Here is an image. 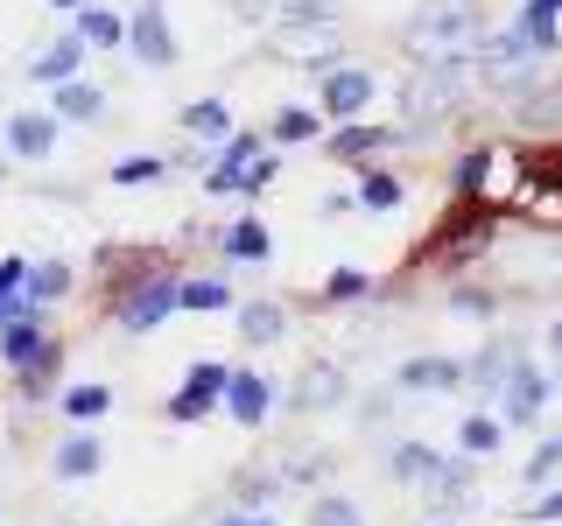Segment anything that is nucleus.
Listing matches in <instances>:
<instances>
[{"instance_id": "1", "label": "nucleus", "mask_w": 562, "mask_h": 526, "mask_svg": "<svg viewBox=\"0 0 562 526\" xmlns=\"http://www.w3.org/2000/svg\"><path fill=\"white\" fill-rule=\"evenodd\" d=\"M479 49H485L479 0H422L408 14V57L415 64H471Z\"/></svg>"}, {"instance_id": "2", "label": "nucleus", "mask_w": 562, "mask_h": 526, "mask_svg": "<svg viewBox=\"0 0 562 526\" xmlns=\"http://www.w3.org/2000/svg\"><path fill=\"white\" fill-rule=\"evenodd\" d=\"M57 351H64V344L43 330V316H35V309H29V316H14V323L0 330V358L22 373L29 393H43V386H49V373H57Z\"/></svg>"}, {"instance_id": "3", "label": "nucleus", "mask_w": 562, "mask_h": 526, "mask_svg": "<svg viewBox=\"0 0 562 526\" xmlns=\"http://www.w3.org/2000/svg\"><path fill=\"white\" fill-rule=\"evenodd\" d=\"M338 14H289L281 28H268V49L274 57H295V64H338Z\"/></svg>"}, {"instance_id": "4", "label": "nucleus", "mask_w": 562, "mask_h": 526, "mask_svg": "<svg viewBox=\"0 0 562 526\" xmlns=\"http://www.w3.org/2000/svg\"><path fill=\"white\" fill-rule=\"evenodd\" d=\"M176 309H183V281H176V274H148L140 288H127L113 302V323L127 330V338H148V330L162 323V316H176Z\"/></svg>"}, {"instance_id": "5", "label": "nucleus", "mask_w": 562, "mask_h": 526, "mask_svg": "<svg viewBox=\"0 0 562 526\" xmlns=\"http://www.w3.org/2000/svg\"><path fill=\"white\" fill-rule=\"evenodd\" d=\"M541 408H549V373L514 351V365H506V379H499V421L506 428H535Z\"/></svg>"}, {"instance_id": "6", "label": "nucleus", "mask_w": 562, "mask_h": 526, "mask_svg": "<svg viewBox=\"0 0 562 526\" xmlns=\"http://www.w3.org/2000/svg\"><path fill=\"white\" fill-rule=\"evenodd\" d=\"M225 379H233L225 365L198 358V365H190V379L169 393V408H162V414H169V421H204L211 408H225Z\"/></svg>"}, {"instance_id": "7", "label": "nucleus", "mask_w": 562, "mask_h": 526, "mask_svg": "<svg viewBox=\"0 0 562 526\" xmlns=\"http://www.w3.org/2000/svg\"><path fill=\"white\" fill-rule=\"evenodd\" d=\"M127 57H140L148 70H169L176 64V35H169L162 0H140V14H127Z\"/></svg>"}, {"instance_id": "8", "label": "nucleus", "mask_w": 562, "mask_h": 526, "mask_svg": "<svg viewBox=\"0 0 562 526\" xmlns=\"http://www.w3.org/2000/svg\"><path fill=\"white\" fill-rule=\"evenodd\" d=\"M366 105H373V70L330 64V70H324V119H359Z\"/></svg>"}, {"instance_id": "9", "label": "nucleus", "mask_w": 562, "mask_h": 526, "mask_svg": "<svg viewBox=\"0 0 562 526\" xmlns=\"http://www.w3.org/2000/svg\"><path fill=\"white\" fill-rule=\"evenodd\" d=\"M85 57H92V43H85L78 28H64L57 43H49L43 57L29 64V78H35V84H70V78H85Z\"/></svg>"}, {"instance_id": "10", "label": "nucleus", "mask_w": 562, "mask_h": 526, "mask_svg": "<svg viewBox=\"0 0 562 526\" xmlns=\"http://www.w3.org/2000/svg\"><path fill=\"white\" fill-rule=\"evenodd\" d=\"M268 408H274V386L239 365V373L225 379V414H233L239 428H260V421H268Z\"/></svg>"}, {"instance_id": "11", "label": "nucleus", "mask_w": 562, "mask_h": 526, "mask_svg": "<svg viewBox=\"0 0 562 526\" xmlns=\"http://www.w3.org/2000/svg\"><path fill=\"white\" fill-rule=\"evenodd\" d=\"M274 140L268 134H233L225 140V155H218V169H211V197H239V175H246V162H254V155H268Z\"/></svg>"}, {"instance_id": "12", "label": "nucleus", "mask_w": 562, "mask_h": 526, "mask_svg": "<svg viewBox=\"0 0 562 526\" xmlns=\"http://www.w3.org/2000/svg\"><path fill=\"white\" fill-rule=\"evenodd\" d=\"M57 127H64L57 113H14L8 119V155L14 162H43V155L57 148Z\"/></svg>"}, {"instance_id": "13", "label": "nucleus", "mask_w": 562, "mask_h": 526, "mask_svg": "<svg viewBox=\"0 0 562 526\" xmlns=\"http://www.w3.org/2000/svg\"><path fill=\"white\" fill-rule=\"evenodd\" d=\"M49 113L70 119V127H92V119L105 113V92L99 84H85V78H70V84H49Z\"/></svg>"}, {"instance_id": "14", "label": "nucleus", "mask_w": 562, "mask_h": 526, "mask_svg": "<svg viewBox=\"0 0 562 526\" xmlns=\"http://www.w3.org/2000/svg\"><path fill=\"white\" fill-rule=\"evenodd\" d=\"M183 134H190V140H211V148H225V140H233V105H225V99H190V105H183Z\"/></svg>"}, {"instance_id": "15", "label": "nucleus", "mask_w": 562, "mask_h": 526, "mask_svg": "<svg viewBox=\"0 0 562 526\" xmlns=\"http://www.w3.org/2000/svg\"><path fill=\"white\" fill-rule=\"evenodd\" d=\"M450 386H464L457 358H408L401 365V393H450Z\"/></svg>"}, {"instance_id": "16", "label": "nucleus", "mask_w": 562, "mask_h": 526, "mask_svg": "<svg viewBox=\"0 0 562 526\" xmlns=\"http://www.w3.org/2000/svg\"><path fill=\"white\" fill-rule=\"evenodd\" d=\"M436 470H443V456H436L429 443H401L394 456H386V478H394V484H415V491H429Z\"/></svg>"}, {"instance_id": "17", "label": "nucleus", "mask_w": 562, "mask_h": 526, "mask_svg": "<svg viewBox=\"0 0 562 526\" xmlns=\"http://www.w3.org/2000/svg\"><path fill=\"white\" fill-rule=\"evenodd\" d=\"M70 28H78L92 49H127V22H120L113 8H99V0H85V8L70 14Z\"/></svg>"}, {"instance_id": "18", "label": "nucleus", "mask_w": 562, "mask_h": 526, "mask_svg": "<svg viewBox=\"0 0 562 526\" xmlns=\"http://www.w3.org/2000/svg\"><path fill=\"white\" fill-rule=\"evenodd\" d=\"M555 14H562V0H520V22H514V35L527 49H541V57H549V49L562 43L555 35Z\"/></svg>"}, {"instance_id": "19", "label": "nucleus", "mask_w": 562, "mask_h": 526, "mask_svg": "<svg viewBox=\"0 0 562 526\" xmlns=\"http://www.w3.org/2000/svg\"><path fill=\"white\" fill-rule=\"evenodd\" d=\"M316 134H324V113H316V105H281V113H274V127H268L274 148H310Z\"/></svg>"}, {"instance_id": "20", "label": "nucleus", "mask_w": 562, "mask_h": 526, "mask_svg": "<svg viewBox=\"0 0 562 526\" xmlns=\"http://www.w3.org/2000/svg\"><path fill=\"white\" fill-rule=\"evenodd\" d=\"M99 464H105V449L92 443V435H64V443H57V478H64V484L99 478Z\"/></svg>"}, {"instance_id": "21", "label": "nucleus", "mask_w": 562, "mask_h": 526, "mask_svg": "<svg viewBox=\"0 0 562 526\" xmlns=\"http://www.w3.org/2000/svg\"><path fill=\"white\" fill-rule=\"evenodd\" d=\"M239 338L246 344H281V338H289V316H281V302H239Z\"/></svg>"}, {"instance_id": "22", "label": "nucleus", "mask_w": 562, "mask_h": 526, "mask_svg": "<svg viewBox=\"0 0 562 526\" xmlns=\"http://www.w3.org/2000/svg\"><path fill=\"white\" fill-rule=\"evenodd\" d=\"M345 400V373L338 365H310L303 379H295V408H338Z\"/></svg>"}, {"instance_id": "23", "label": "nucleus", "mask_w": 562, "mask_h": 526, "mask_svg": "<svg viewBox=\"0 0 562 526\" xmlns=\"http://www.w3.org/2000/svg\"><path fill=\"white\" fill-rule=\"evenodd\" d=\"M268 253H274V239H268V225H260V218L225 225V260H246V267H260Z\"/></svg>"}, {"instance_id": "24", "label": "nucleus", "mask_w": 562, "mask_h": 526, "mask_svg": "<svg viewBox=\"0 0 562 526\" xmlns=\"http://www.w3.org/2000/svg\"><path fill=\"white\" fill-rule=\"evenodd\" d=\"M64 421H78V428H92V421L113 408V386H99V379H85V386H64Z\"/></svg>"}, {"instance_id": "25", "label": "nucleus", "mask_w": 562, "mask_h": 526, "mask_svg": "<svg viewBox=\"0 0 562 526\" xmlns=\"http://www.w3.org/2000/svg\"><path fill=\"white\" fill-rule=\"evenodd\" d=\"M70 281H78V274H70V260H43V267H29V302L35 309H49V302H64V295H70Z\"/></svg>"}, {"instance_id": "26", "label": "nucleus", "mask_w": 562, "mask_h": 526, "mask_svg": "<svg viewBox=\"0 0 562 526\" xmlns=\"http://www.w3.org/2000/svg\"><path fill=\"white\" fill-rule=\"evenodd\" d=\"M359 204L366 210H401V204H408V183H401V175H386V169H366L359 175Z\"/></svg>"}, {"instance_id": "27", "label": "nucleus", "mask_w": 562, "mask_h": 526, "mask_svg": "<svg viewBox=\"0 0 562 526\" xmlns=\"http://www.w3.org/2000/svg\"><path fill=\"white\" fill-rule=\"evenodd\" d=\"M457 443H464L471 456H492V449L506 443V421H492V414H464V421H457Z\"/></svg>"}, {"instance_id": "28", "label": "nucleus", "mask_w": 562, "mask_h": 526, "mask_svg": "<svg viewBox=\"0 0 562 526\" xmlns=\"http://www.w3.org/2000/svg\"><path fill=\"white\" fill-rule=\"evenodd\" d=\"M183 309L190 316H225L233 309V288H225V281H183Z\"/></svg>"}, {"instance_id": "29", "label": "nucleus", "mask_w": 562, "mask_h": 526, "mask_svg": "<svg viewBox=\"0 0 562 526\" xmlns=\"http://www.w3.org/2000/svg\"><path fill=\"white\" fill-rule=\"evenodd\" d=\"M485 169H492V148H471L464 162L450 169V190L457 197H485Z\"/></svg>"}, {"instance_id": "30", "label": "nucleus", "mask_w": 562, "mask_h": 526, "mask_svg": "<svg viewBox=\"0 0 562 526\" xmlns=\"http://www.w3.org/2000/svg\"><path fill=\"white\" fill-rule=\"evenodd\" d=\"M506 365H514V351H506V344H485L479 358L464 365V386H499V379H506Z\"/></svg>"}, {"instance_id": "31", "label": "nucleus", "mask_w": 562, "mask_h": 526, "mask_svg": "<svg viewBox=\"0 0 562 526\" xmlns=\"http://www.w3.org/2000/svg\"><path fill=\"white\" fill-rule=\"evenodd\" d=\"M310 526H366V513L351 499H338V491H324V499L310 505Z\"/></svg>"}, {"instance_id": "32", "label": "nucleus", "mask_w": 562, "mask_h": 526, "mask_svg": "<svg viewBox=\"0 0 562 526\" xmlns=\"http://www.w3.org/2000/svg\"><path fill=\"white\" fill-rule=\"evenodd\" d=\"M162 169H169L162 155H127V162H113V183H120V190H140V183H155Z\"/></svg>"}, {"instance_id": "33", "label": "nucleus", "mask_w": 562, "mask_h": 526, "mask_svg": "<svg viewBox=\"0 0 562 526\" xmlns=\"http://www.w3.org/2000/svg\"><path fill=\"white\" fill-rule=\"evenodd\" d=\"M359 295H373V274H359V267H338L324 281V302H359Z\"/></svg>"}, {"instance_id": "34", "label": "nucleus", "mask_w": 562, "mask_h": 526, "mask_svg": "<svg viewBox=\"0 0 562 526\" xmlns=\"http://www.w3.org/2000/svg\"><path fill=\"white\" fill-rule=\"evenodd\" d=\"M471 478H479V470H471V464H443V470H436V499H443V505H457V499H471Z\"/></svg>"}, {"instance_id": "35", "label": "nucleus", "mask_w": 562, "mask_h": 526, "mask_svg": "<svg viewBox=\"0 0 562 526\" xmlns=\"http://www.w3.org/2000/svg\"><path fill=\"white\" fill-rule=\"evenodd\" d=\"M555 470H562V435H549V443L535 449V464H527V484H549Z\"/></svg>"}, {"instance_id": "36", "label": "nucleus", "mask_w": 562, "mask_h": 526, "mask_svg": "<svg viewBox=\"0 0 562 526\" xmlns=\"http://www.w3.org/2000/svg\"><path fill=\"white\" fill-rule=\"evenodd\" d=\"M268 183H274V148L246 162V175H239V197H260V190H268Z\"/></svg>"}, {"instance_id": "37", "label": "nucleus", "mask_w": 562, "mask_h": 526, "mask_svg": "<svg viewBox=\"0 0 562 526\" xmlns=\"http://www.w3.org/2000/svg\"><path fill=\"white\" fill-rule=\"evenodd\" d=\"M281 478H289V484H316V478H330V464H324V456H303V464H295V456H289V470H281Z\"/></svg>"}, {"instance_id": "38", "label": "nucleus", "mask_w": 562, "mask_h": 526, "mask_svg": "<svg viewBox=\"0 0 562 526\" xmlns=\"http://www.w3.org/2000/svg\"><path fill=\"white\" fill-rule=\"evenodd\" d=\"M22 288H29V260L8 253V260H0V295H22Z\"/></svg>"}, {"instance_id": "39", "label": "nucleus", "mask_w": 562, "mask_h": 526, "mask_svg": "<svg viewBox=\"0 0 562 526\" xmlns=\"http://www.w3.org/2000/svg\"><path fill=\"white\" fill-rule=\"evenodd\" d=\"M450 309H457V316H492L499 302H492L485 288H464V295H450Z\"/></svg>"}, {"instance_id": "40", "label": "nucleus", "mask_w": 562, "mask_h": 526, "mask_svg": "<svg viewBox=\"0 0 562 526\" xmlns=\"http://www.w3.org/2000/svg\"><path fill=\"white\" fill-rule=\"evenodd\" d=\"M527 519H535V526H549V519H562V491H549V499H541V505H535V513H527Z\"/></svg>"}, {"instance_id": "41", "label": "nucleus", "mask_w": 562, "mask_h": 526, "mask_svg": "<svg viewBox=\"0 0 562 526\" xmlns=\"http://www.w3.org/2000/svg\"><path fill=\"white\" fill-rule=\"evenodd\" d=\"M233 8H239V22H268V8H274V0H233Z\"/></svg>"}, {"instance_id": "42", "label": "nucleus", "mask_w": 562, "mask_h": 526, "mask_svg": "<svg viewBox=\"0 0 562 526\" xmlns=\"http://www.w3.org/2000/svg\"><path fill=\"white\" fill-rule=\"evenodd\" d=\"M218 526H274V519H268V513H225Z\"/></svg>"}, {"instance_id": "43", "label": "nucleus", "mask_w": 562, "mask_h": 526, "mask_svg": "<svg viewBox=\"0 0 562 526\" xmlns=\"http://www.w3.org/2000/svg\"><path fill=\"white\" fill-rule=\"evenodd\" d=\"M549 351H555V358H562V316H555V323H549Z\"/></svg>"}, {"instance_id": "44", "label": "nucleus", "mask_w": 562, "mask_h": 526, "mask_svg": "<svg viewBox=\"0 0 562 526\" xmlns=\"http://www.w3.org/2000/svg\"><path fill=\"white\" fill-rule=\"evenodd\" d=\"M49 8H57V14H78V8H85V0H49Z\"/></svg>"}, {"instance_id": "45", "label": "nucleus", "mask_w": 562, "mask_h": 526, "mask_svg": "<svg viewBox=\"0 0 562 526\" xmlns=\"http://www.w3.org/2000/svg\"><path fill=\"white\" fill-rule=\"evenodd\" d=\"M436 526H457V519H436Z\"/></svg>"}]
</instances>
